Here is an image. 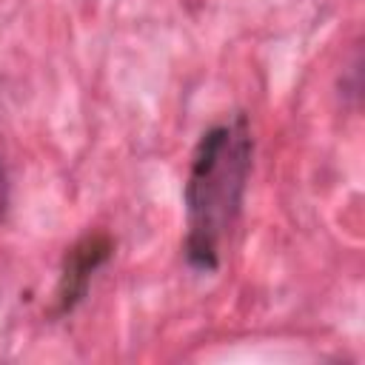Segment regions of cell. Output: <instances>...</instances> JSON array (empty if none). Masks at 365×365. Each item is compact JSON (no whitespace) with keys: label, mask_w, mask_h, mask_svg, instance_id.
I'll return each instance as SVG.
<instances>
[{"label":"cell","mask_w":365,"mask_h":365,"mask_svg":"<svg viewBox=\"0 0 365 365\" xmlns=\"http://www.w3.org/2000/svg\"><path fill=\"white\" fill-rule=\"evenodd\" d=\"M108 254H111V240L106 234H88L66 254L60 288H57V308L63 314L71 311L86 297L94 271L108 259Z\"/></svg>","instance_id":"2"},{"label":"cell","mask_w":365,"mask_h":365,"mask_svg":"<svg viewBox=\"0 0 365 365\" xmlns=\"http://www.w3.org/2000/svg\"><path fill=\"white\" fill-rule=\"evenodd\" d=\"M6 208H9V171L0 160V220L6 217Z\"/></svg>","instance_id":"3"},{"label":"cell","mask_w":365,"mask_h":365,"mask_svg":"<svg viewBox=\"0 0 365 365\" xmlns=\"http://www.w3.org/2000/svg\"><path fill=\"white\" fill-rule=\"evenodd\" d=\"M254 140L245 117L211 125L191 157L185 180V259L197 271H217L222 259V242L231 234L245 182L251 174Z\"/></svg>","instance_id":"1"}]
</instances>
